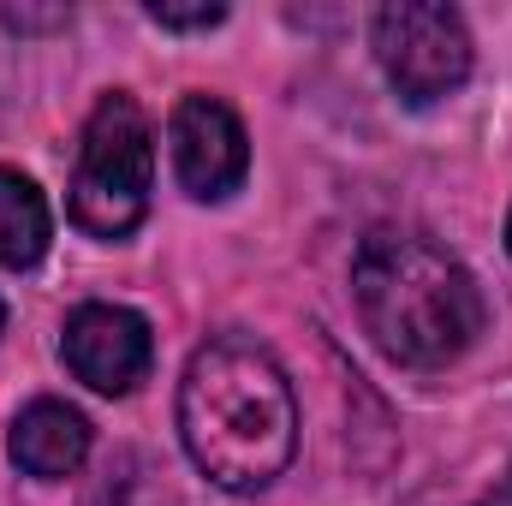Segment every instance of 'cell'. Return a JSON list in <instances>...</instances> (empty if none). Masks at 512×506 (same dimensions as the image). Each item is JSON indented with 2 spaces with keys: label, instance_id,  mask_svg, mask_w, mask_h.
<instances>
[{
  "label": "cell",
  "instance_id": "30bf717a",
  "mask_svg": "<svg viewBox=\"0 0 512 506\" xmlns=\"http://www.w3.org/2000/svg\"><path fill=\"white\" fill-rule=\"evenodd\" d=\"M477 506H512V471L501 477V483H495V495H483Z\"/></svg>",
  "mask_w": 512,
  "mask_h": 506
},
{
  "label": "cell",
  "instance_id": "7a4b0ae2",
  "mask_svg": "<svg viewBox=\"0 0 512 506\" xmlns=\"http://www.w3.org/2000/svg\"><path fill=\"white\" fill-rule=\"evenodd\" d=\"M364 334L405 370H441L483 334V292L459 256L423 233L376 227L352 262Z\"/></svg>",
  "mask_w": 512,
  "mask_h": 506
},
{
  "label": "cell",
  "instance_id": "ba28073f",
  "mask_svg": "<svg viewBox=\"0 0 512 506\" xmlns=\"http://www.w3.org/2000/svg\"><path fill=\"white\" fill-rule=\"evenodd\" d=\"M48 233H54L48 197L24 173L0 167V268H30L48 251Z\"/></svg>",
  "mask_w": 512,
  "mask_h": 506
},
{
  "label": "cell",
  "instance_id": "277c9868",
  "mask_svg": "<svg viewBox=\"0 0 512 506\" xmlns=\"http://www.w3.org/2000/svg\"><path fill=\"white\" fill-rule=\"evenodd\" d=\"M376 60L411 108H429L471 78V30L453 6L399 0L376 12Z\"/></svg>",
  "mask_w": 512,
  "mask_h": 506
},
{
  "label": "cell",
  "instance_id": "52a82bcc",
  "mask_svg": "<svg viewBox=\"0 0 512 506\" xmlns=\"http://www.w3.org/2000/svg\"><path fill=\"white\" fill-rule=\"evenodd\" d=\"M6 453L24 477H42V483H60L72 477L84 459H90V423L84 411H72L66 399H36L12 417V435H6Z\"/></svg>",
  "mask_w": 512,
  "mask_h": 506
},
{
  "label": "cell",
  "instance_id": "6da1fadb",
  "mask_svg": "<svg viewBox=\"0 0 512 506\" xmlns=\"http://www.w3.org/2000/svg\"><path fill=\"white\" fill-rule=\"evenodd\" d=\"M179 435L191 465L215 489L227 495L268 489L298 447L292 381L274 364V352L251 334L203 340L179 381Z\"/></svg>",
  "mask_w": 512,
  "mask_h": 506
},
{
  "label": "cell",
  "instance_id": "7c38bea8",
  "mask_svg": "<svg viewBox=\"0 0 512 506\" xmlns=\"http://www.w3.org/2000/svg\"><path fill=\"white\" fill-rule=\"evenodd\" d=\"M0 322H6V304H0Z\"/></svg>",
  "mask_w": 512,
  "mask_h": 506
},
{
  "label": "cell",
  "instance_id": "3957f363",
  "mask_svg": "<svg viewBox=\"0 0 512 506\" xmlns=\"http://www.w3.org/2000/svg\"><path fill=\"white\" fill-rule=\"evenodd\" d=\"M155 191V131L149 114L126 90H108L78 137V167H72V221L90 239H126L149 215Z\"/></svg>",
  "mask_w": 512,
  "mask_h": 506
},
{
  "label": "cell",
  "instance_id": "9c48e42d",
  "mask_svg": "<svg viewBox=\"0 0 512 506\" xmlns=\"http://www.w3.org/2000/svg\"><path fill=\"white\" fill-rule=\"evenodd\" d=\"M149 18L167 24V30H209V24L227 18V6H149Z\"/></svg>",
  "mask_w": 512,
  "mask_h": 506
},
{
  "label": "cell",
  "instance_id": "8992f818",
  "mask_svg": "<svg viewBox=\"0 0 512 506\" xmlns=\"http://www.w3.org/2000/svg\"><path fill=\"white\" fill-rule=\"evenodd\" d=\"M60 352H66L72 376L84 387H96V393H108V399L131 393L137 381H149V370H155V334L126 304H78L66 316Z\"/></svg>",
  "mask_w": 512,
  "mask_h": 506
},
{
  "label": "cell",
  "instance_id": "5b68a950",
  "mask_svg": "<svg viewBox=\"0 0 512 506\" xmlns=\"http://www.w3.org/2000/svg\"><path fill=\"white\" fill-rule=\"evenodd\" d=\"M167 149H173V173L197 203H221L245 185L251 173V137L239 126V114L221 96H185L167 120Z\"/></svg>",
  "mask_w": 512,
  "mask_h": 506
},
{
  "label": "cell",
  "instance_id": "8fae6325",
  "mask_svg": "<svg viewBox=\"0 0 512 506\" xmlns=\"http://www.w3.org/2000/svg\"><path fill=\"white\" fill-rule=\"evenodd\" d=\"M507 251H512V215H507Z\"/></svg>",
  "mask_w": 512,
  "mask_h": 506
}]
</instances>
